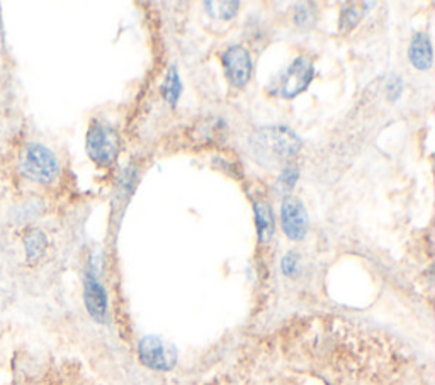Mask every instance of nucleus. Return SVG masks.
Instances as JSON below:
<instances>
[{"label": "nucleus", "instance_id": "1", "mask_svg": "<svg viewBox=\"0 0 435 385\" xmlns=\"http://www.w3.org/2000/svg\"><path fill=\"white\" fill-rule=\"evenodd\" d=\"M301 148V140L283 126L257 129L250 138V152L259 164L278 166L286 164Z\"/></svg>", "mask_w": 435, "mask_h": 385}, {"label": "nucleus", "instance_id": "2", "mask_svg": "<svg viewBox=\"0 0 435 385\" xmlns=\"http://www.w3.org/2000/svg\"><path fill=\"white\" fill-rule=\"evenodd\" d=\"M21 172L22 175L38 184H51L58 177L60 165L51 150L39 143H31L22 153Z\"/></svg>", "mask_w": 435, "mask_h": 385}, {"label": "nucleus", "instance_id": "3", "mask_svg": "<svg viewBox=\"0 0 435 385\" xmlns=\"http://www.w3.org/2000/svg\"><path fill=\"white\" fill-rule=\"evenodd\" d=\"M87 154L97 165L108 166L120 153V136L110 126L101 121H92L87 133Z\"/></svg>", "mask_w": 435, "mask_h": 385}, {"label": "nucleus", "instance_id": "4", "mask_svg": "<svg viewBox=\"0 0 435 385\" xmlns=\"http://www.w3.org/2000/svg\"><path fill=\"white\" fill-rule=\"evenodd\" d=\"M138 355L143 365L153 370H170L177 360L173 347L158 336H145L138 344Z\"/></svg>", "mask_w": 435, "mask_h": 385}, {"label": "nucleus", "instance_id": "5", "mask_svg": "<svg viewBox=\"0 0 435 385\" xmlns=\"http://www.w3.org/2000/svg\"><path fill=\"white\" fill-rule=\"evenodd\" d=\"M315 77V66L311 58L298 57L283 75L279 83V94L284 99H292L301 94Z\"/></svg>", "mask_w": 435, "mask_h": 385}, {"label": "nucleus", "instance_id": "6", "mask_svg": "<svg viewBox=\"0 0 435 385\" xmlns=\"http://www.w3.org/2000/svg\"><path fill=\"white\" fill-rule=\"evenodd\" d=\"M224 75L235 89H242L252 77V58L243 46H231L221 57Z\"/></svg>", "mask_w": 435, "mask_h": 385}, {"label": "nucleus", "instance_id": "7", "mask_svg": "<svg viewBox=\"0 0 435 385\" xmlns=\"http://www.w3.org/2000/svg\"><path fill=\"white\" fill-rule=\"evenodd\" d=\"M280 221H283V231L290 240H303L308 231V212L301 198L294 196L284 197L280 204Z\"/></svg>", "mask_w": 435, "mask_h": 385}, {"label": "nucleus", "instance_id": "8", "mask_svg": "<svg viewBox=\"0 0 435 385\" xmlns=\"http://www.w3.org/2000/svg\"><path fill=\"white\" fill-rule=\"evenodd\" d=\"M85 304L94 319H104L106 312H108V296L92 272L87 273L85 277Z\"/></svg>", "mask_w": 435, "mask_h": 385}, {"label": "nucleus", "instance_id": "9", "mask_svg": "<svg viewBox=\"0 0 435 385\" xmlns=\"http://www.w3.org/2000/svg\"><path fill=\"white\" fill-rule=\"evenodd\" d=\"M408 57L415 68L429 70L432 66V45H430L429 36L425 33H418L413 36L410 43Z\"/></svg>", "mask_w": 435, "mask_h": 385}, {"label": "nucleus", "instance_id": "10", "mask_svg": "<svg viewBox=\"0 0 435 385\" xmlns=\"http://www.w3.org/2000/svg\"><path fill=\"white\" fill-rule=\"evenodd\" d=\"M255 222H257V233L262 243L271 240L274 234V214H272L271 205L267 202H255Z\"/></svg>", "mask_w": 435, "mask_h": 385}, {"label": "nucleus", "instance_id": "11", "mask_svg": "<svg viewBox=\"0 0 435 385\" xmlns=\"http://www.w3.org/2000/svg\"><path fill=\"white\" fill-rule=\"evenodd\" d=\"M46 246H48V238L39 229H31L24 236V249L27 260H36L45 253Z\"/></svg>", "mask_w": 435, "mask_h": 385}, {"label": "nucleus", "instance_id": "12", "mask_svg": "<svg viewBox=\"0 0 435 385\" xmlns=\"http://www.w3.org/2000/svg\"><path fill=\"white\" fill-rule=\"evenodd\" d=\"M162 95L170 106H177L180 95V80L176 66H170V70L167 71V77H165L164 85H162Z\"/></svg>", "mask_w": 435, "mask_h": 385}, {"label": "nucleus", "instance_id": "13", "mask_svg": "<svg viewBox=\"0 0 435 385\" xmlns=\"http://www.w3.org/2000/svg\"><path fill=\"white\" fill-rule=\"evenodd\" d=\"M209 14L215 19H223V21H230L231 17H235V14L238 12L240 3L238 2H206Z\"/></svg>", "mask_w": 435, "mask_h": 385}, {"label": "nucleus", "instance_id": "14", "mask_svg": "<svg viewBox=\"0 0 435 385\" xmlns=\"http://www.w3.org/2000/svg\"><path fill=\"white\" fill-rule=\"evenodd\" d=\"M361 17L362 10L359 9L357 3H349V6L342 10V15H340V31H342V33H349L352 27L357 26Z\"/></svg>", "mask_w": 435, "mask_h": 385}, {"label": "nucleus", "instance_id": "15", "mask_svg": "<svg viewBox=\"0 0 435 385\" xmlns=\"http://www.w3.org/2000/svg\"><path fill=\"white\" fill-rule=\"evenodd\" d=\"M308 3H301L294 9V21L299 26H310L313 22V10L306 9Z\"/></svg>", "mask_w": 435, "mask_h": 385}, {"label": "nucleus", "instance_id": "16", "mask_svg": "<svg viewBox=\"0 0 435 385\" xmlns=\"http://www.w3.org/2000/svg\"><path fill=\"white\" fill-rule=\"evenodd\" d=\"M280 267H283V273L284 275L291 277L292 273L296 272V267H298V255L296 253H287L286 256L283 258V263H280Z\"/></svg>", "mask_w": 435, "mask_h": 385}, {"label": "nucleus", "instance_id": "17", "mask_svg": "<svg viewBox=\"0 0 435 385\" xmlns=\"http://www.w3.org/2000/svg\"><path fill=\"white\" fill-rule=\"evenodd\" d=\"M296 180H298V172H296L294 168H286L279 178V184L283 185L284 189H292L294 187Z\"/></svg>", "mask_w": 435, "mask_h": 385}]
</instances>
